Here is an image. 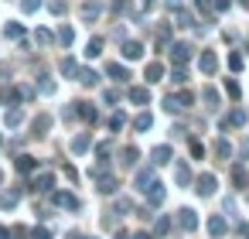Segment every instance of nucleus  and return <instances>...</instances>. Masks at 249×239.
Returning <instances> with one entry per match:
<instances>
[{
  "label": "nucleus",
  "mask_w": 249,
  "mask_h": 239,
  "mask_svg": "<svg viewBox=\"0 0 249 239\" xmlns=\"http://www.w3.org/2000/svg\"><path fill=\"white\" fill-rule=\"evenodd\" d=\"M218 127H222V130H229V127H232V130L246 127V110H232L229 116H222V123H218Z\"/></svg>",
  "instance_id": "nucleus-11"
},
{
  "label": "nucleus",
  "mask_w": 249,
  "mask_h": 239,
  "mask_svg": "<svg viewBox=\"0 0 249 239\" xmlns=\"http://www.w3.org/2000/svg\"><path fill=\"white\" fill-rule=\"evenodd\" d=\"M35 41H38L41 48H48V45H52V31H48V28H38V31H35Z\"/></svg>",
  "instance_id": "nucleus-39"
},
{
  "label": "nucleus",
  "mask_w": 249,
  "mask_h": 239,
  "mask_svg": "<svg viewBox=\"0 0 249 239\" xmlns=\"http://www.w3.org/2000/svg\"><path fill=\"white\" fill-rule=\"evenodd\" d=\"M143 79H147V86H150V82H160V79H164V65H160V62H150V65L143 69Z\"/></svg>",
  "instance_id": "nucleus-23"
},
{
  "label": "nucleus",
  "mask_w": 249,
  "mask_h": 239,
  "mask_svg": "<svg viewBox=\"0 0 249 239\" xmlns=\"http://www.w3.org/2000/svg\"><path fill=\"white\" fill-rule=\"evenodd\" d=\"M113 11H116V14H123V11H126V0H113Z\"/></svg>",
  "instance_id": "nucleus-55"
},
{
  "label": "nucleus",
  "mask_w": 249,
  "mask_h": 239,
  "mask_svg": "<svg viewBox=\"0 0 249 239\" xmlns=\"http://www.w3.org/2000/svg\"><path fill=\"white\" fill-rule=\"evenodd\" d=\"M120 157H123V161H120L123 167H137V161H140V150L130 144V147H123V150H120Z\"/></svg>",
  "instance_id": "nucleus-24"
},
{
  "label": "nucleus",
  "mask_w": 249,
  "mask_h": 239,
  "mask_svg": "<svg viewBox=\"0 0 249 239\" xmlns=\"http://www.w3.org/2000/svg\"><path fill=\"white\" fill-rule=\"evenodd\" d=\"M195 7L198 11H212V0H195Z\"/></svg>",
  "instance_id": "nucleus-54"
},
{
  "label": "nucleus",
  "mask_w": 249,
  "mask_h": 239,
  "mask_svg": "<svg viewBox=\"0 0 249 239\" xmlns=\"http://www.w3.org/2000/svg\"><path fill=\"white\" fill-rule=\"evenodd\" d=\"M38 7H41V0H21V11L24 14H35Z\"/></svg>",
  "instance_id": "nucleus-47"
},
{
  "label": "nucleus",
  "mask_w": 249,
  "mask_h": 239,
  "mask_svg": "<svg viewBox=\"0 0 249 239\" xmlns=\"http://www.w3.org/2000/svg\"><path fill=\"white\" fill-rule=\"evenodd\" d=\"M191 103H195L191 92H178V96L171 92V96H164V110H167V113H181V110H188Z\"/></svg>",
  "instance_id": "nucleus-4"
},
{
  "label": "nucleus",
  "mask_w": 249,
  "mask_h": 239,
  "mask_svg": "<svg viewBox=\"0 0 249 239\" xmlns=\"http://www.w3.org/2000/svg\"><path fill=\"white\" fill-rule=\"evenodd\" d=\"M191 52H195V48H191L188 41H174V45H171V58H174L178 65H184V62L191 58Z\"/></svg>",
  "instance_id": "nucleus-9"
},
{
  "label": "nucleus",
  "mask_w": 249,
  "mask_h": 239,
  "mask_svg": "<svg viewBox=\"0 0 249 239\" xmlns=\"http://www.w3.org/2000/svg\"><path fill=\"white\" fill-rule=\"evenodd\" d=\"M174 21H178V28H191L195 24L191 11H184V7H174Z\"/></svg>",
  "instance_id": "nucleus-30"
},
{
  "label": "nucleus",
  "mask_w": 249,
  "mask_h": 239,
  "mask_svg": "<svg viewBox=\"0 0 249 239\" xmlns=\"http://www.w3.org/2000/svg\"><path fill=\"white\" fill-rule=\"evenodd\" d=\"M164 4H167V7L174 11V7H181V0H164Z\"/></svg>",
  "instance_id": "nucleus-60"
},
{
  "label": "nucleus",
  "mask_w": 249,
  "mask_h": 239,
  "mask_svg": "<svg viewBox=\"0 0 249 239\" xmlns=\"http://www.w3.org/2000/svg\"><path fill=\"white\" fill-rule=\"evenodd\" d=\"M0 184H4V171H0Z\"/></svg>",
  "instance_id": "nucleus-62"
},
{
  "label": "nucleus",
  "mask_w": 249,
  "mask_h": 239,
  "mask_svg": "<svg viewBox=\"0 0 249 239\" xmlns=\"http://www.w3.org/2000/svg\"><path fill=\"white\" fill-rule=\"evenodd\" d=\"M103 14V4H96V0H86V4H82V21L89 24V21H96Z\"/></svg>",
  "instance_id": "nucleus-21"
},
{
  "label": "nucleus",
  "mask_w": 249,
  "mask_h": 239,
  "mask_svg": "<svg viewBox=\"0 0 249 239\" xmlns=\"http://www.w3.org/2000/svg\"><path fill=\"white\" fill-rule=\"evenodd\" d=\"M48 195H52V205H58V208H69V212H79V198H75L72 191H58V188H52Z\"/></svg>",
  "instance_id": "nucleus-5"
},
{
  "label": "nucleus",
  "mask_w": 249,
  "mask_h": 239,
  "mask_svg": "<svg viewBox=\"0 0 249 239\" xmlns=\"http://www.w3.org/2000/svg\"><path fill=\"white\" fill-rule=\"evenodd\" d=\"M58 41H62V45H65V48H69V45H72V41H75V31H72V28H65V24H62V28H58Z\"/></svg>",
  "instance_id": "nucleus-38"
},
{
  "label": "nucleus",
  "mask_w": 249,
  "mask_h": 239,
  "mask_svg": "<svg viewBox=\"0 0 249 239\" xmlns=\"http://www.w3.org/2000/svg\"><path fill=\"white\" fill-rule=\"evenodd\" d=\"M18 202H21V188H11V191H0V208H18Z\"/></svg>",
  "instance_id": "nucleus-19"
},
{
  "label": "nucleus",
  "mask_w": 249,
  "mask_h": 239,
  "mask_svg": "<svg viewBox=\"0 0 249 239\" xmlns=\"http://www.w3.org/2000/svg\"><path fill=\"white\" fill-rule=\"evenodd\" d=\"M75 116H82L86 123H96V120H99V110H96L92 103H75Z\"/></svg>",
  "instance_id": "nucleus-17"
},
{
  "label": "nucleus",
  "mask_w": 249,
  "mask_h": 239,
  "mask_svg": "<svg viewBox=\"0 0 249 239\" xmlns=\"http://www.w3.org/2000/svg\"><path fill=\"white\" fill-rule=\"evenodd\" d=\"M178 225H181L184 232H195V229H198V215H195V208H178Z\"/></svg>",
  "instance_id": "nucleus-8"
},
{
  "label": "nucleus",
  "mask_w": 249,
  "mask_h": 239,
  "mask_svg": "<svg viewBox=\"0 0 249 239\" xmlns=\"http://www.w3.org/2000/svg\"><path fill=\"white\" fill-rule=\"evenodd\" d=\"M0 144H4V137H0Z\"/></svg>",
  "instance_id": "nucleus-64"
},
{
  "label": "nucleus",
  "mask_w": 249,
  "mask_h": 239,
  "mask_svg": "<svg viewBox=\"0 0 249 239\" xmlns=\"http://www.w3.org/2000/svg\"><path fill=\"white\" fill-rule=\"evenodd\" d=\"M171 232V219L167 215H154V236H167Z\"/></svg>",
  "instance_id": "nucleus-32"
},
{
  "label": "nucleus",
  "mask_w": 249,
  "mask_h": 239,
  "mask_svg": "<svg viewBox=\"0 0 249 239\" xmlns=\"http://www.w3.org/2000/svg\"><path fill=\"white\" fill-rule=\"evenodd\" d=\"M229 69H232V72H239V69H242V55H235V52H232V55H229Z\"/></svg>",
  "instance_id": "nucleus-50"
},
{
  "label": "nucleus",
  "mask_w": 249,
  "mask_h": 239,
  "mask_svg": "<svg viewBox=\"0 0 249 239\" xmlns=\"http://www.w3.org/2000/svg\"><path fill=\"white\" fill-rule=\"evenodd\" d=\"M198 69H201L205 75H215V69H218V55H215V52H201V55H198Z\"/></svg>",
  "instance_id": "nucleus-10"
},
{
  "label": "nucleus",
  "mask_w": 249,
  "mask_h": 239,
  "mask_svg": "<svg viewBox=\"0 0 249 239\" xmlns=\"http://www.w3.org/2000/svg\"><path fill=\"white\" fill-rule=\"evenodd\" d=\"M99 52H103V38H89V45H86V55H89V58H96Z\"/></svg>",
  "instance_id": "nucleus-40"
},
{
  "label": "nucleus",
  "mask_w": 249,
  "mask_h": 239,
  "mask_svg": "<svg viewBox=\"0 0 249 239\" xmlns=\"http://www.w3.org/2000/svg\"><path fill=\"white\" fill-rule=\"evenodd\" d=\"M174 181H178L181 188H188V184L195 181V178H191V167H188L184 161H178V157H174Z\"/></svg>",
  "instance_id": "nucleus-12"
},
{
  "label": "nucleus",
  "mask_w": 249,
  "mask_h": 239,
  "mask_svg": "<svg viewBox=\"0 0 249 239\" xmlns=\"http://www.w3.org/2000/svg\"><path fill=\"white\" fill-rule=\"evenodd\" d=\"M225 92H229V99H239V92H242V89H239V82H235V79H225Z\"/></svg>",
  "instance_id": "nucleus-44"
},
{
  "label": "nucleus",
  "mask_w": 249,
  "mask_h": 239,
  "mask_svg": "<svg viewBox=\"0 0 249 239\" xmlns=\"http://www.w3.org/2000/svg\"><path fill=\"white\" fill-rule=\"evenodd\" d=\"M201 99H205V106H208V110H215V106H218V92H215V89H205V92H201Z\"/></svg>",
  "instance_id": "nucleus-42"
},
{
  "label": "nucleus",
  "mask_w": 249,
  "mask_h": 239,
  "mask_svg": "<svg viewBox=\"0 0 249 239\" xmlns=\"http://www.w3.org/2000/svg\"><path fill=\"white\" fill-rule=\"evenodd\" d=\"M150 127H154V116H150V113H140V116H133V130H137V133H147Z\"/></svg>",
  "instance_id": "nucleus-29"
},
{
  "label": "nucleus",
  "mask_w": 249,
  "mask_h": 239,
  "mask_svg": "<svg viewBox=\"0 0 249 239\" xmlns=\"http://www.w3.org/2000/svg\"><path fill=\"white\" fill-rule=\"evenodd\" d=\"M143 195H147V205H150V208H157V205L164 202V184H160V181L154 178V181H150V184L143 188Z\"/></svg>",
  "instance_id": "nucleus-7"
},
{
  "label": "nucleus",
  "mask_w": 249,
  "mask_h": 239,
  "mask_svg": "<svg viewBox=\"0 0 249 239\" xmlns=\"http://www.w3.org/2000/svg\"><path fill=\"white\" fill-rule=\"evenodd\" d=\"M130 239H157V236H154V232H133Z\"/></svg>",
  "instance_id": "nucleus-56"
},
{
  "label": "nucleus",
  "mask_w": 249,
  "mask_h": 239,
  "mask_svg": "<svg viewBox=\"0 0 249 239\" xmlns=\"http://www.w3.org/2000/svg\"><path fill=\"white\" fill-rule=\"evenodd\" d=\"M11 239H28V229H24V225H14V229H11Z\"/></svg>",
  "instance_id": "nucleus-52"
},
{
  "label": "nucleus",
  "mask_w": 249,
  "mask_h": 239,
  "mask_svg": "<svg viewBox=\"0 0 249 239\" xmlns=\"http://www.w3.org/2000/svg\"><path fill=\"white\" fill-rule=\"evenodd\" d=\"M150 181H154V167H140V171H137V188L143 191Z\"/></svg>",
  "instance_id": "nucleus-34"
},
{
  "label": "nucleus",
  "mask_w": 249,
  "mask_h": 239,
  "mask_svg": "<svg viewBox=\"0 0 249 239\" xmlns=\"http://www.w3.org/2000/svg\"><path fill=\"white\" fill-rule=\"evenodd\" d=\"M75 79H79L82 86H96V82H99V72H96V69H79Z\"/></svg>",
  "instance_id": "nucleus-28"
},
{
  "label": "nucleus",
  "mask_w": 249,
  "mask_h": 239,
  "mask_svg": "<svg viewBox=\"0 0 249 239\" xmlns=\"http://www.w3.org/2000/svg\"><path fill=\"white\" fill-rule=\"evenodd\" d=\"M48 11H52V14H65V0H52Z\"/></svg>",
  "instance_id": "nucleus-51"
},
{
  "label": "nucleus",
  "mask_w": 249,
  "mask_h": 239,
  "mask_svg": "<svg viewBox=\"0 0 249 239\" xmlns=\"http://www.w3.org/2000/svg\"><path fill=\"white\" fill-rule=\"evenodd\" d=\"M171 161H174V147L160 144V147L150 150V164H154V167H164V164H171Z\"/></svg>",
  "instance_id": "nucleus-6"
},
{
  "label": "nucleus",
  "mask_w": 249,
  "mask_h": 239,
  "mask_svg": "<svg viewBox=\"0 0 249 239\" xmlns=\"http://www.w3.org/2000/svg\"><path fill=\"white\" fill-rule=\"evenodd\" d=\"M140 4H143V7H154V4H157V0H140Z\"/></svg>",
  "instance_id": "nucleus-61"
},
{
  "label": "nucleus",
  "mask_w": 249,
  "mask_h": 239,
  "mask_svg": "<svg viewBox=\"0 0 249 239\" xmlns=\"http://www.w3.org/2000/svg\"><path fill=\"white\" fill-rule=\"evenodd\" d=\"M4 38H11V41H24V28H21L18 21H7V28H4Z\"/></svg>",
  "instance_id": "nucleus-27"
},
{
  "label": "nucleus",
  "mask_w": 249,
  "mask_h": 239,
  "mask_svg": "<svg viewBox=\"0 0 249 239\" xmlns=\"http://www.w3.org/2000/svg\"><path fill=\"white\" fill-rule=\"evenodd\" d=\"M225 7H232V0H212V11H225Z\"/></svg>",
  "instance_id": "nucleus-53"
},
{
  "label": "nucleus",
  "mask_w": 249,
  "mask_h": 239,
  "mask_svg": "<svg viewBox=\"0 0 249 239\" xmlns=\"http://www.w3.org/2000/svg\"><path fill=\"white\" fill-rule=\"evenodd\" d=\"M103 103H106V106H116V103H120V92H116V89H106V92H103Z\"/></svg>",
  "instance_id": "nucleus-46"
},
{
  "label": "nucleus",
  "mask_w": 249,
  "mask_h": 239,
  "mask_svg": "<svg viewBox=\"0 0 249 239\" xmlns=\"http://www.w3.org/2000/svg\"><path fill=\"white\" fill-rule=\"evenodd\" d=\"M246 52H249V41H246Z\"/></svg>",
  "instance_id": "nucleus-63"
},
{
  "label": "nucleus",
  "mask_w": 249,
  "mask_h": 239,
  "mask_svg": "<svg viewBox=\"0 0 249 239\" xmlns=\"http://www.w3.org/2000/svg\"><path fill=\"white\" fill-rule=\"evenodd\" d=\"M232 181H235V188H249V171H246V164L239 161V164H232Z\"/></svg>",
  "instance_id": "nucleus-20"
},
{
  "label": "nucleus",
  "mask_w": 249,
  "mask_h": 239,
  "mask_svg": "<svg viewBox=\"0 0 249 239\" xmlns=\"http://www.w3.org/2000/svg\"><path fill=\"white\" fill-rule=\"evenodd\" d=\"M92 181H96V191L99 195H116V188H120V178L109 174L106 167H92Z\"/></svg>",
  "instance_id": "nucleus-1"
},
{
  "label": "nucleus",
  "mask_w": 249,
  "mask_h": 239,
  "mask_svg": "<svg viewBox=\"0 0 249 239\" xmlns=\"http://www.w3.org/2000/svg\"><path fill=\"white\" fill-rule=\"evenodd\" d=\"M167 38H171V24H160V28H157V41H160V45H164V41H167Z\"/></svg>",
  "instance_id": "nucleus-49"
},
{
  "label": "nucleus",
  "mask_w": 249,
  "mask_h": 239,
  "mask_svg": "<svg viewBox=\"0 0 249 239\" xmlns=\"http://www.w3.org/2000/svg\"><path fill=\"white\" fill-rule=\"evenodd\" d=\"M191 157H205V144L191 137Z\"/></svg>",
  "instance_id": "nucleus-48"
},
{
  "label": "nucleus",
  "mask_w": 249,
  "mask_h": 239,
  "mask_svg": "<svg viewBox=\"0 0 249 239\" xmlns=\"http://www.w3.org/2000/svg\"><path fill=\"white\" fill-rule=\"evenodd\" d=\"M113 239H130V232H126V229H116V236H113Z\"/></svg>",
  "instance_id": "nucleus-58"
},
{
  "label": "nucleus",
  "mask_w": 249,
  "mask_h": 239,
  "mask_svg": "<svg viewBox=\"0 0 249 239\" xmlns=\"http://www.w3.org/2000/svg\"><path fill=\"white\" fill-rule=\"evenodd\" d=\"M123 127H126V113H123V110H116V113L109 116V130H123Z\"/></svg>",
  "instance_id": "nucleus-36"
},
{
  "label": "nucleus",
  "mask_w": 249,
  "mask_h": 239,
  "mask_svg": "<svg viewBox=\"0 0 249 239\" xmlns=\"http://www.w3.org/2000/svg\"><path fill=\"white\" fill-rule=\"evenodd\" d=\"M28 188H31L35 195H48V191L55 188V174H52V171H35V174H31V184H28Z\"/></svg>",
  "instance_id": "nucleus-2"
},
{
  "label": "nucleus",
  "mask_w": 249,
  "mask_h": 239,
  "mask_svg": "<svg viewBox=\"0 0 249 239\" xmlns=\"http://www.w3.org/2000/svg\"><path fill=\"white\" fill-rule=\"evenodd\" d=\"M191 184H195V191H198L201 198H212V195H215V188H218V178H215L212 171H205V174H198Z\"/></svg>",
  "instance_id": "nucleus-3"
},
{
  "label": "nucleus",
  "mask_w": 249,
  "mask_h": 239,
  "mask_svg": "<svg viewBox=\"0 0 249 239\" xmlns=\"http://www.w3.org/2000/svg\"><path fill=\"white\" fill-rule=\"evenodd\" d=\"M239 236H242V239H249V222H242V225H239Z\"/></svg>",
  "instance_id": "nucleus-57"
},
{
  "label": "nucleus",
  "mask_w": 249,
  "mask_h": 239,
  "mask_svg": "<svg viewBox=\"0 0 249 239\" xmlns=\"http://www.w3.org/2000/svg\"><path fill=\"white\" fill-rule=\"evenodd\" d=\"M28 239H52V229L48 225H35V229H28Z\"/></svg>",
  "instance_id": "nucleus-37"
},
{
  "label": "nucleus",
  "mask_w": 249,
  "mask_h": 239,
  "mask_svg": "<svg viewBox=\"0 0 249 239\" xmlns=\"http://www.w3.org/2000/svg\"><path fill=\"white\" fill-rule=\"evenodd\" d=\"M109 154H113V144H109V140L96 144V157H99V164H96V167H106V164H109Z\"/></svg>",
  "instance_id": "nucleus-26"
},
{
  "label": "nucleus",
  "mask_w": 249,
  "mask_h": 239,
  "mask_svg": "<svg viewBox=\"0 0 249 239\" xmlns=\"http://www.w3.org/2000/svg\"><path fill=\"white\" fill-rule=\"evenodd\" d=\"M126 96H130L133 106H147V103H150V89H147V86H133Z\"/></svg>",
  "instance_id": "nucleus-16"
},
{
  "label": "nucleus",
  "mask_w": 249,
  "mask_h": 239,
  "mask_svg": "<svg viewBox=\"0 0 249 239\" xmlns=\"http://www.w3.org/2000/svg\"><path fill=\"white\" fill-rule=\"evenodd\" d=\"M38 92H41V96H52V92H55V82H52L48 75H41V79H38Z\"/></svg>",
  "instance_id": "nucleus-41"
},
{
  "label": "nucleus",
  "mask_w": 249,
  "mask_h": 239,
  "mask_svg": "<svg viewBox=\"0 0 249 239\" xmlns=\"http://www.w3.org/2000/svg\"><path fill=\"white\" fill-rule=\"evenodd\" d=\"M225 232H229V222H225V215H212V219H208V236H212V239H222Z\"/></svg>",
  "instance_id": "nucleus-13"
},
{
  "label": "nucleus",
  "mask_w": 249,
  "mask_h": 239,
  "mask_svg": "<svg viewBox=\"0 0 249 239\" xmlns=\"http://www.w3.org/2000/svg\"><path fill=\"white\" fill-rule=\"evenodd\" d=\"M4 123H7V127H21V123H24V110H21V106H11V110L4 113Z\"/></svg>",
  "instance_id": "nucleus-25"
},
{
  "label": "nucleus",
  "mask_w": 249,
  "mask_h": 239,
  "mask_svg": "<svg viewBox=\"0 0 249 239\" xmlns=\"http://www.w3.org/2000/svg\"><path fill=\"white\" fill-rule=\"evenodd\" d=\"M106 75H109V79H116V82H126V79H130L126 65H120V62H109V65H106Z\"/></svg>",
  "instance_id": "nucleus-22"
},
{
  "label": "nucleus",
  "mask_w": 249,
  "mask_h": 239,
  "mask_svg": "<svg viewBox=\"0 0 249 239\" xmlns=\"http://www.w3.org/2000/svg\"><path fill=\"white\" fill-rule=\"evenodd\" d=\"M89 144H92V140H89V133H79V137L72 140V154H86V150H89Z\"/></svg>",
  "instance_id": "nucleus-33"
},
{
  "label": "nucleus",
  "mask_w": 249,
  "mask_h": 239,
  "mask_svg": "<svg viewBox=\"0 0 249 239\" xmlns=\"http://www.w3.org/2000/svg\"><path fill=\"white\" fill-rule=\"evenodd\" d=\"M130 212H133V202H130V198H116L109 215H130Z\"/></svg>",
  "instance_id": "nucleus-31"
},
{
  "label": "nucleus",
  "mask_w": 249,
  "mask_h": 239,
  "mask_svg": "<svg viewBox=\"0 0 249 239\" xmlns=\"http://www.w3.org/2000/svg\"><path fill=\"white\" fill-rule=\"evenodd\" d=\"M58 69H62V75H69V79H72V75L79 72V62H75V58H62V65H58Z\"/></svg>",
  "instance_id": "nucleus-35"
},
{
  "label": "nucleus",
  "mask_w": 249,
  "mask_h": 239,
  "mask_svg": "<svg viewBox=\"0 0 249 239\" xmlns=\"http://www.w3.org/2000/svg\"><path fill=\"white\" fill-rule=\"evenodd\" d=\"M48 130H52V116L48 113H38L35 123H31V137H45Z\"/></svg>",
  "instance_id": "nucleus-15"
},
{
  "label": "nucleus",
  "mask_w": 249,
  "mask_h": 239,
  "mask_svg": "<svg viewBox=\"0 0 249 239\" xmlns=\"http://www.w3.org/2000/svg\"><path fill=\"white\" fill-rule=\"evenodd\" d=\"M0 239H11V229L7 225H0Z\"/></svg>",
  "instance_id": "nucleus-59"
},
{
  "label": "nucleus",
  "mask_w": 249,
  "mask_h": 239,
  "mask_svg": "<svg viewBox=\"0 0 249 239\" xmlns=\"http://www.w3.org/2000/svg\"><path fill=\"white\" fill-rule=\"evenodd\" d=\"M171 82H174V86H184V82H188V75H184V69H181V65L171 72Z\"/></svg>",
  "instance_id": "nucleus-45"
},
{
  "label": "nucleus",
  "mask_w": 249,
  "mask_h": 239,
  "mask_svg": "<svg viewBox=\"0 0 249 239\" xmlns=\"http://www.w3.org/2000/svg\"><path fill=\"white\" fill-rule=\"evenodd\" d=\"M215 154H218L222 161H225V157H232V144H229V140H218V144H215Z\"/></svg>",
  "instance_id": "nucleus-43"
},
{
  "label": "nucleus",
  "mask_w": 249,
  "mask_h": 239,
  "mask_svg": "<svg viewBox=\"0 0 249 239\" xmlns=\"http://www.w3.org/2000/svg\"><path fill=\"white\" fill-rule=\"evenodd\" d=\"M140 55H143V45H140L137 38H123V58L133 62V58H140Z\"/></svg>",
  "instance_id": "nucleus-14"
},
{
  "label": "nucleus",
  "mask_w": 249,
  "mask_h": 239,
  "mask_svg": "<svg viewBox=\"0 0 249 239\" xmlns=\"http://www.w3.org/2000/svg\"><path fill=\"white\" fill-rule=\"evenodd\" d=\"M14 167H18V174H35V171H38V161H35L31 154H21V157L14 161Z\"/></svg>",
  "instance_id": "nucleus-18"
}]
</instances>
